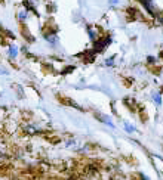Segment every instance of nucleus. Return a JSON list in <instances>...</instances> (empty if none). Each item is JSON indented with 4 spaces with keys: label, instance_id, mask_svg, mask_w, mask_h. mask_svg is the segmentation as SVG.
Wrapping results in <instances>:
<instances>
[{
    "label": "nucleus",
    "instance_id": "obj_1",
    "mask_svg": "<svg viewBox=\"0 0 163 180\" xmlns=\"http://www.w3.org/2000/svg\"><path fill=\"white\" fill-rule=\"evenodd\" d=\"M8 55L10 59H17L18 55H19V49H18V46H15V44H10L8 49Z\"/></svg>",
    "mask_w": 163,
    "mask_h": 180
},
{
    "label": "nucleus",
    "instance_id": "obj_7",
    "mask_svg": "<svg viewBox=\"0 0 163 180\" xmlns=\"http://www.w3.org/2000/svg\"><path fill=\"white\" fill-rule=\"evenodd\" d=\"M108 5L110 6H117V5H120V0H108Z\"/></svg>",
    "mask_w": 163,
    "mask_h": 180
},
{
    "label": "nucleus",
    "instance_id": "obj_5",
    "mask_svg": "<svg viewBox=\"0 0 163 180\" xmlns=\"http://www.w3.org/2000/svg\"><path fill=\"white\" fill-rule=\"evenodd\" d=\"M125 129H126L128 133H134V131H137L135 126H132V124H129V123H125Z\"/></svg>",
    "mask_w": 163,
    "mask_h": 180
},
{
    "label": "nucleus",
    "instance_id": "obj_3",
    "mask_svg": "<svg viewBox=\"0 0 163 180\" xmlns=\"http://www.w3.org/2000/svg\"><path fill=\"white\" fill-rule=\"evenodd\" d=\"M45 39H46V40H48L49 43H52V44H53V46H55V44L58 43V37H56V35H46Z\"/></svg>",
    "mask_w": 163,
    "mask_h": 180
},
{
    "label": "nucleus",
    "instance_id": "obj_4",
    "mask_svg": "<svg viewBox=\"0 0 163 180\" xmlns=\"http://www.w3.org/2000/svg\"><path fill=\"white\" fill-rule=\"evenodd\" d=\"M27 18H28V12H27V10H21V12L18 13V19H19V21H25Z\"/></svg>",
    "mask_w": 163,
    "mask_h": 180
},
{
    "label": "nucleus",
    "instance_id": "obj_9",
    "mask_svg": "<svg viewBox=\"0 0 163 180\" xmlns=\"http://www.w3.org/2000/svg\"><path fill=\"white\" fill-rule=\"evenodd\" d=\"M0 74H5V75H8L9 72H8V71H5V69H2V68H0Z\"/></svg>",
    "mask_w": 163,
    "mask_h": 180
},
{
    "label": "nucleus",
    "instance_id": "obj_2",
    "mask_svg": "<svg viewBox=\"0 0 163 180\" xmlns=\"http://www.w3.org/2000/svg\"><path fill=\"white\" fill-rule=\"evenodd\" d=\"M151 97H153V101H154V103L157 105V106H160V105H162V94L159 93V92H154Z\"/></svg>",
    "mask_w": 163,
    "mask_h": 180
},
{
    "label": "nucleus",
    "instance_id": "obj_6",
    "mask_svg": "<svg viewBox=\"0 0 163 180\" xmlns=\"http://www.w3.org/2000/svg\"><path fill=\"white\" fill-rule=\"evenodd\" d=\"M101 121H104V123H105V124H108V126H110V127H113V129H114V124H113V121L110 120V118H108V117H103V118H101Z\"/></svg>",
    "mask_w": 163,
    "mask_h": 180
},
{
    "label": "nucleus",
    "instance_id": "obj_8",
    "mask_svg": "<svg viewBox=\"0 0 163 180\" xmlns=\"http://www.w3.org/2000/svg\"><path fill=\"white\" fill-rule=\"evenodd\" d=\"M113 64H114L113 58H108V59L105 61V65H107V67H113Z\"/></svg>",
    "mask_w": 163,
    "mask_h": 180
}]
</instances>
